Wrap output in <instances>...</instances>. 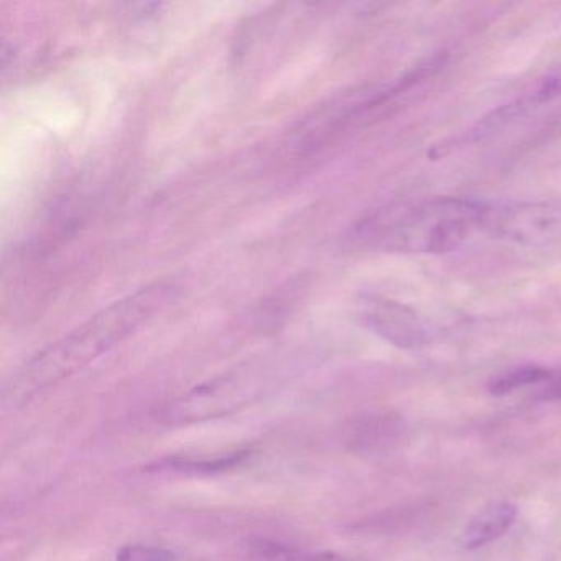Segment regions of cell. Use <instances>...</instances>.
<instances>
[{
	"label": "cell",
	"instance_id": "cell-1",
	"mask_svg": "<svg viewBox=\"0 0 561 561\" xmlns=\"http://www.w3.org/2000/svg\"><path fill=\"white\" fill-rule=\"evenodd\" d=\"M175 291L176 288L165 282L149 285L110 305L38 351L5 383L2 412H19L42 393L90 366L165 307Z\"/></svg>",
	"mask_w": 561,
	"mask_h": 561
},
{
	"label": "cell",
	"instance_id": "cell-2",
	"mask_svg": "<svg viewBox=\"0 0 561 561\" xmlns=\"http://www.w3.org/2000/svg\"><path fill=\"white\" fill-rule=\"evenodd\" d=\"M485 208L488 203L453 196L386 206L360 219L353 239L377 251L446 254L484 231Z\"/></svg>",
	"mask_w": 561,
	"mask_h": 561
},
{
	"label": "cell",
	"instance_id": "cell-3",
	"mask_svg": "<svg viewBox=\"0 0 561 561\" xmlns=\"http://www.w3.org/2000/svg\"><path fill=\"white\" fill-rule=\"evenodd\" d=\"M278 379L280 376L272 364H248L167 403L160 410V422L182 426L232 415L274 390Z\"/></svg>",
	"mask_w": 561,
	"mask_h": 561
},
{
	"label": "cell",
	"instance_id": "cell-4",
	"mask_svg": "<svg viewBox=\"0 0 561 561\" xmlns=\"http://www.w3.org/2000/svg\"><path fill=\"white\" fill-rule=\"evenodd\" d=\"M558 98H561V65L548 71L545 77L538 78L507 103L501 104L481 119L476 121L471 127L462 130L458 136L448 137L433 146V157L442 159L466 147H471L472 144L484 142L534 111L540 110L545 104L553 103Z\"/></svg>",
	"mask_w": 561,
	"mask_h": 561
},
{
	"label": "cell",
	"instance_id": "cell-5",
	"mask_svg": "<svg viewBox=\"0 0 561 561\" xmlns=\"http://www.w3.org/2000/svg\"><path fill=\"white\" fill-rule=\"evenodd\" d=\"M484 231L524 248L561 244V206L545 202L488 203Z\"/></svg>",
	"mask_w": 561,
	"mask_h": 561
},
{
	"label": "cell",
	"instance_id": "cell-6",
	"mask_svg": "<svg viewBox=\"0 0 561 561\" xmlns=\"http://www.w3.org/2000/svg\"><path fill=\"white\" fill-rule=\"evenodd\" d=\"M364 320L370 331L402 350H416L425 346L430 340L428 331L419 314L397 301H370Z\"/></svg>",
	"mask_w": 561,
	"mask_h": 561
},
{
	"label": "cell",
	"instance_id": "cell-7",
	"mask_svg": "<svg viewBox=\"0 0 561 561\" xmlns=\"http://www.w3.org/2000/svg\"><path fill=\"white\" fill-rule=\"evenodd\" d=\"M517 517V507L512 502L497 501L485 505L466 525L459 543L466 550L485 547L507 534Z\"/></svg>",
	"mask_w": 561,
	"mask_h": 561
},
{
	"label": "cell",
	"instance_id": "cell-8",
	"mask_svg": "<svg viewBox=\"0 0 561 561\" xmlns=\"http://www.w3.org/2000/svg\"><path fill=\"white\" fill-rule=\"evenodd\" d=\"M249 561H353L331 551L301 550L282 541L257 538L248 547Z\"/></svg>",
	"mask_w": 561,
	"mask_h": 561
},
{
	"label": "cell",
	"instance_id": "cell-9",
	"mask_svg": "<svg viewBox=\"0 0 561 561\" xmlns=\"http://www.w3.org/2000/svg\"><path fill=\"white\" fill-rule=\"evenodd\" d=\"M400 425L387 415L360 419L350 428L347 443L356 451H374L397 438Z\"/></svg>",
	"mask_w": 561,
	"mask_h": 561
},
{
	"label": "cell",
	"instance_id": "cell-10",
	"mask_svg": "<svg viewBox=\"0 0 561 561\" xmlns=\"http://www.w3.org/2000/svg\"><path fill=\"white\" fill-rule=\"evenodd\" d=\"M251 449H239V451L228 453V455L213 456V458H169L157 462L156 469H167V471L182 472H215L225 471V469L234 468L249 458Z\"/></svg>",
	"mask_w": 561,
	"mask_h": 561
},
{
	"label": "cell",
	"instance_id": "cell-11",
	"mask_svg": "<svg viewBox=\"0 0 561 561\" xmlns=\"http://www.w3.org/2000/svg\"><path fill=\"white\" fill-rule=\"evenodd\" d=\"M553 370L540 366H522L505 370L489 382V392L492 396H505L522 387L535 386V383L548 382L553 377Z\"/></svg>",
	"mask_w": 561,
	"mask_h": 561
},
{
	"label": "cell",
	"instance_id": "cell-12",
	"mask_svg": "<svg viewBox=\"0 0 561 561\" xmlns=\"http://www.w3.org/2000/svg\"><path fill=\"white\" fill-rule=\"evenodd\" d=\"M175 554L162 547L153 545H126L117 551L116 561H173Z\"/></svg>",
	"mask_w": 561,
	"mask_h": 561
},
{
	"label": "cell",
	"instance_id": "cell-13",
	"mask_svg": "<svg viewBox=\"0 0 561 561\" xmlns=\"http://www.w3.org/2000/svg\"><path fill=\"white\" fill-rule=\"evenodd\" d=\"M535 397L540 400H561V373L553 374V377L548 380L547 387L540 389Z\"/></svg>",
	"mask_w": 561,
	"mask_h": 561
}]
</instances>
